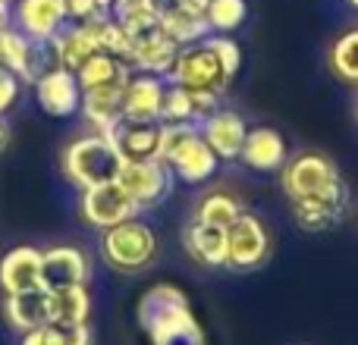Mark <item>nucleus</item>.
<instances>
[{"instance_id":"f257e3e1","label":"nucleus","mask_w":358,"mask_h":345,"mask_svg":"<svg viewBox=\"0 0 358 345\" xmlns=\"http://www.w3.org/2000/svg\"><path fill=\"white\" fill-rule=\"evenodd\" d=\"M138 327L151 345H208L201 323L179 286L155 283L138 298Z\"/></svg>"},{"instance_id":"f03ea898","label":"nucleus","mask_w":358,"mask_h":345,"mask_svg":"<svg viewBox=\"0 0 358 345\" xmlns=\"http://www.w3.org/2000/svg\"><path fill=\"white\" fill-rule=\"evenodd\" d=\"M98 251L110 270L123 273V277H136V273H145L157 260L161 242H157L155 226L136 214L110 229H101Z\"/></svg>"},{"instance_id":"7ed1b4c3","label":"nucleus","mask_w":358,"mask_h":345,"mask_svg":"<svg viewBox=\"0 0 358 345\" xmlns=\"http://www.w3.org/2000/svg\"><path fill=\"white\" fill-rule=\"evenodd\" d=\"M120 167H123V157H120L117 145L92 129L69 138L60 151V176L79 191L88 185L117 179Z\"/></svg>"},{"instance_id":"20e7f679","label":"nucleus","mask_w":358,"mask_h":345,"mask_svg":"<svg viewBox=\"0 0 358 345\" xmlns=\"http://www.w3.org/2000/svg\"><path fill=\"white\" fill-rule=\"evenodd\" d=\"M280 189L289 198V204L308 201V198H324L343 191V182L336 163L321 151H299V154L286 157V163L280 167Z\"/></svg>"},{"instance_id":"39448f33","label":"nucleus","mask_w":358,"mask_h":345,"mask_svg":"<svg viewBox=\"0 0 358 345\" xmlns=\"http://www.w3.org/2000/svg\"><path fill=\"white\" fill-rule=\"evenodd\" d=\"M273 239L271 229L261 216L239 214L236 223L227 226V270L233 273H252L271 260Z\"/></svg>"},{"instance_id":"423d86ee","label":"nucleus","mask_w":358,"mask_h":345,"mask_svg":"<svg viewBox=\"0 0 358 345\" xmlns=\"http://www.w3.org/2000/svg\"><path fill=\"white\" fill-rule=\"evenodd\" d=\"M167 82L179 88H189V91H214V94H223L229 88L227 73L220 69L217 57L210 54L204 41L179 47L173 66L167 73Z\"/></svg>"},{"instance_id":"0eeeda50","label":"nucleus","mask_w":358,"mask_h":345,"mask_svg":"<svg viewBox=\"0 0 358 345\" xmlns=\"http://www.w3.org/2000/svg\"><path fill=\"white\" fill-rule=\"evenodd\" d=\"M136 214H138L136 201L126 195V189L117 179L88 185V189L79 191V216H82V223L92 229H110Z\"/></svg>"},{"instance_id":"6e6552de","label":"nucleus","mask_w":358,"mask_h":345,"mask_svg":"<svg viewBox=\"0 0 358 345\" xmlns=\"http://www.w3.org/2000/svg\"><path fill=\"white\" fill-rule=\"evenodd\" d=\"M117 182L126 189V195L136 201L138 214L151 210L170 195L173 189V172L164 161L148 157V161H123L117 172Z\"/></svg>"},{"instance_id":"1a4fd4ad","label":"nucleus","mask_w":358,"mask_h":345,"mask_svg":"<svg viewBox=\"0 0 358 345\" xmlns=\"http://www.w3.org/2000/svg\"><path fill=\"white\" fill-rule=\"evenodd\" d=\"M31 91H35V101H38L44 117H50V119L79 117L82 85H79L73 69L50 63V66L31 82Z\"/></svg>"},{"instance_id":"9d476101","label":"nucleus","mask_w":358,"mask_h":345,"mask_svg":"<svg viewBox=\"0 0 358 345\" xmlns=\"http://www.w3.org/2000/svg\"><path fill=\"white\" fill-rule=\"evenodd\" d=\"M50 63L54 60H50L48 44L31 41L16 25H3L0 29V66L10 69L13 75H19L22 85H31Z\"/></svg>"},{"instance_id":"9b49d317","label":"nucleus","mask_w":358,"mask_h":345,"mask_svg":"<svg viewBox=\"0 0 358 345\" xmlns=\"http://www.w3.org/2000/svg\"><path fill=\"white\" fill-rule=\"evenodd\" d=\"M164 163H167L170 172H173V179H179V182L201 185V182H208V179H214L217 167H220V157L210 151V145L204 142L201 129L195 126V129L170 151Z\"/></svg>"},{"instance_id":"f8f14e48","label":"nucleus","mask_w":358,"mask_h":345,"mask_svg":"<svg viewBox=\"0 0 358 345\" xmlns=\"http://www.w3.org/2000/svg\"><path fill=\"white\" fill-rule=\"evenodd\" d=\"M41 279L44 289L92 283V258L79 245H48L41 248Z\"/></svg>"},{"instance_id":"ddd939ff","label":"nucleus","mask_w":358,"mask_h":345,"mask_svg":"<svg viewBox=\"0 0 358 345\" xmlns=\"http://www.w3.org/2000/svg\"><path fill=\"white\" fill-rule=\"evenodd\" d=\"M10 25H16L31 41L50 44V38L66 25V13L60 0H13Z\"/></svg>"},{"instance_id":"4468645a","label":"nucleus","mask_w":358,"mask_h":345,"mask_svg":"<svg viewBox=\"0 0 358 345\" xmlns=\"http://www.w3.org/2000/svg\"><path fill=\"white\" fill-rule=\"evenodd\" d=\"M164 91H167V82L161 75L132 69L123 88V119L126 123H161Z\"/></svg>"},{"instance_id":"2eb2a0df","label":"nucleus","mask_w":358,"mask_h":345,"mask_svg":"<svg viewBox=\"0 0 358 345\" xmlns=\"http://www.w3.org/2000/svg\"><path fill=\"white\" fill-rule=\"evenodd\" d=\"M44 289L41 279V248L35 245H13L0 254V295Z\"/></svg>"},{"instance_id":"dca6fc26","label":"nucleus","mask_w":358,"mask_h":345,"mask_svg":"<svg viewBox=\"0 0 358 345\" xmlns=\"http://www.w3.org/2000/svg\"><path fill=\"white\" fill-rule=\"evenodd\" d=\"M198 129H201L204 142L210 145V151H214L220 161H239L242 142H245V135H248V123L236 110L217 107L210 117H204L201 123H198Z\"/></svg>"},{"instance_id":"f3484780","label":"nucleus","mask_w":358,"mask_h":345,"mask_svg":"<svg viewBox=\"0 0 358 345\" xmlns=\"http://www.w3.org/2000/svg\"><path fill=\"white\" fill-rule=\"evenodd\" d=\"M0 317L13 333H29L44 323H50V289H31L16 292V295H3L0 302Z\"/></svg>"},{"instance_id":"a211bd4d","label":"nucleus","mask_w":358,"mask_h":345,"mask_svg":"<svg viewBox=\"0 0 358 345\" xmlns=\"http://www.w3.org/2000/svg\"><path fill=\"white\" fill-rule=\"evenodd\" d=\"M123 85H104V88H92L82 91V107L79 117L85 119V126L92 132L110 135L120 123H123Z\"/></svg>"},{"instance_id":"6ab92c4d","label":"nucleus","mask_w":358,"mask_h":345,"mask_svg":"<svg viewBox=\"0 0 358 345\" xmlns=\"http://www.w3.org/2000/svg\"><path fill=\"white\" fill-rule=\"evenodd\" d=\"M179 54V44L170 41L161 29H148L142 35L132 38V54H129V66L136 73H151V75H161L167 79L170 66H173Z\"/></svg>"},{"instance_id":"aec40b11","label":"nucleus","mask_w":358,"mask_h":345,"mask_svg":"<svg viewBox=\"0 0 358 345\" xmlns=\"http://www.w3.org/2000/svg\"><path fill=\"white\" fill-rule=\"evenodd\" d=\"M182 248L198 267H208V270L227 267V229L220 226H210L192 216L182 229Z\"/></svg>"},{"instance_id":"412c9836","label":"nucleus","mask_w":358,"mask_h":345,"mask_svg":"<svg viewBox=\"0 0 358 345\" xmlns=\"http://www.w3.org/2000/svg\"><path fill=\"white\" fill-rule=\"evenodd\" d=\"M286 157H289V151H286V138L280 135L277 129H271V126L248 129L245 142H242V151H239V161L255 172L280 170L286 163Z\"/></svg>"},{"instance_id":"4be33fe9","label":"nucleus","mask_w":358,"mask_h":345,"mask_svg":"<svg viewBox=\"0 0 358 345\" xmlns=\"http://www.w3.org/2000/svg\"><path fill=\"white\" fill-rule=\"evenodd\" d=\"M48 50H50V60H54L57 66H66L76 73V69L98 50V41H94L88 22H66L54 38H50Z\"/></svg>"},{"instance_id":"5701e85b","label":"nucleus","mask_w":358,"mask_h":345,"mask_svg":"<svg viewBox=\"0 0 358 345\" xmlns=\"http://www.w3.org/2000/svg\"><path fill=\"white\" fill-rule=\"evenodd\" d=\"M349 204V189L334 191V195L324 198H308V201H296L292 204V216L296 223L305 229V233H327L336 223L343 220Z\"/></svg>"},{"instance_id":"b1692460","label":"nucleus","mask_w":358,"mask_h":345,"mask_svg":"<svg viewBox=\"0 0 358 345\" xmlns=\"http://www.w3.org/2000/svg\"><path fill=\"white\" fill-rule=\"evenodd\" d=\"M107 138L117 145L123 161H148V157H157L161 123H126L123 119Z\"/></svg>"},{"instance_id":"393cba45","label":"nucleus","mask_w":358,"mask_h":345,"mask_svg":"<svg viewBox=\"0 0 358 345\" xmlns=\"http://www.w3.org/2000/svg\"><path fill=\"white\" fill-rule=\"evenodd\" d=\"M88 321H92V289L88 286L50 289V323H57L63 330H73Z\"/></svg>"},{"instance_id":"a878e982","label":"nucleus","mask_w":358,"mask_h":345,"mask_svg":"<svg viewBox=\"0 0 358 345\" xmlns=\"http://www.w3.org/2000/svg\"><path fill=\"white\" fill-rule=\"evenodd\" d=\"M132 66L123 57H113L107 50H94L79 69H76V79H79L82 91H92V88H104V85H123L129 82Z\"/></svg>"},{"instance_id":"bb28decb","label":"nucleus","mask_w":358,"mask_h":345,"mask_svg":"<svg viewBox=\"0 0 358 345\" xmlns=\"http://www.w3.org/2000/svg\"><path fill=\"white\" fill-rule=\"evenodd\" d=\"M239 214H245V204H242V198L229 189L204 191V195L195 201V210H192L195 220L210 223V226H220V229H227L229 223H236Z\"/></svg>"},{"instance_id":"cd10ccee","label":"nucleus","mask_w":358,"mask_h":345,"mask_svg":"<svg viewBox=\"0 0 358 345\" xmlns=\"http://www.w3.org/2000/svg\"><path fill=\"white\" fill-rule=\"evenodd\" d=\"M157 29H161L170 41H176L179 47H185V44H198V41H204V38L210 35L208 19L195 16V13H189V10H179V6L170 3V0L164 3V13H161Z\"/></svg>"},{"instance_id":"c85d7f7f","label":"nucleus","mask_w":358,"mask_h":345,"mask_svg":"<svg viewBox=\"0 0 358 345\" xmlns=\"http://www.w3.org/2000/svg\"><path fill=\"white\" fill-rule=\"evenodd\" d=\"M164 3L167 0H110V16L136 38L148 29H157Z\"/></svg>"},{"instance_id":"c756f323","label":"nucleus","mask_w":358,"mask_h":345,"mask_svg":"<svg viewBox=\"0 0 358 345\" xmlns=\"http://www.w3.org/2000/svg\"><path fill=\"white\" fill-rule=\"evenodd\" d=\"M327 66L340 82L358 88V25L346 29L343 35H336V41L330 44Z\"/></svg>"},{"instance_id":"7c9ffc66","label":"nucleus","mask_w":358,"mask_h":345,"mask_svg":"<svg viewBox=\"0 0 358 345\" xmlns=\"http://www.w3.org/2000/svg\"><path fill=\"white\" fill-rule=\"evenodd\" d=\"M245 16H248V3H245V0H210L208 13H204L208 29L210 31H220V35L236 31L242 22H245Z\"/></svg>"},{"instance_id":"2f4dec72","label":"nucleus","mask_w":358,"mask_h":345,"mask_svg":"<svg viewBox=\"0 0 358 345\" xmlns=\"http://www.w3.org/2000/svg\"><path fill=\"white\" fill-rule=\"evenodd\" d=\"M204 44H208V50L217 57L220 69L227 73V79L233 82V79H236V73H239V66H242V47L236 44V38H229V35H220V31H214V35L204 38Z\"/></svg>"},{"instance_id":"473e14b6","label":"nucleus","mask_w":358,"mask_h":345,"mask_svg":"<svg viewBox=\"0 0 358 345\" xmlns=\"http://www.w3.org/2000/svg\"><path fill=\"white\" fill-rule=\"evenodd\" d=\"M66 22H92V19L110 13V0H60Z\"/></svg>"},{"instance_id":"72a5a7b5","label":"nucleus","mask_w":358,"mask_h":345,"mask_svg":"<svg viewBox=\"0 0 358 345\" xmlns=\"http://www.w3.org/2000/svg\"><path fill=\"white\" fill-rule=\"evenodd\" d=\"M19 94H22V79L0 66V117H6V113L16 107Z\"/></svg>"},{"instance_id":"f704fd0d","label":"nucleus","mask_w":358,"mask_h":345,"mask_svg":"<svg viewBox=\"0 0 358 345\" xmlns=\"http://www.w3.org/2000/svg\"><path fill=\"white\" fill-rule=\"evenodd\" d=\"M19 345H66V330L57 323H44V327L19 336Z\"/></svg>"},{"instance_id":"c9c22d12","label":"nucleus","mask_w":358,"mask_h":345,"mask_svg":"<svg viewBox=\"0 0 358 345\" xmlns=\"http://www.w3.org/2000/svg\"><path fill=\"white\" fill-rule=\"evenodd\" d=\"M66 345H94V330H92V323H82V327L66 330Z\"/></svg>"},{"instance_id":"e433bc0d","label":"nucleus","mask_w":358,"mask_h":345,"mask_svg":"<svg viewBox=\"0 0 358 345\" xmlns=\"http://www.w3.org/2000/svg\"><path fill=\"white\" fill-rule=\"evenodd\" d=\"M170 3H176L179 10L195 13V16H204V13H208V3H210V0H170Z\"/></svg>"},{"instance_id":"4c0bfd02","label":"nucleus","mask_w":358,"mask_h":345,"mask_svg":"<svg viewBox=\"0 0 358 345\" xmlns=\"http://www.w3.org/2000/svg\"><path fill=\"white\" fill-rule=\"evenodd\" d=\"M6 142H10V126H6V119L0 117V151L6 148Z\"/></svg>"},{"instance_id":"58836bf2","label":"nucleus","mask_w":358,"mask_h":345,"mask_svg":"<svg viewBox=\"0 0 358 345\" xmlns=\"http://www.w3.org/2000/svg\"><path fill=\"white\" fill-rule=\"evenodd\" d=\"M349 3H352V6H355V10H358V0H349Z\"/></svg>"},{"instance_id":"ea45409f","label":"nucleus","mask_w":358,"mask_h":345,"mask_svg":"<svg viewBox=\"0 0 358 345\" xmlns=\"http://www.w3.org/2000/svg\"><path fill=\"white\" fill-rule=\"evenodd\" d=\"M355 117H358V107H355Z\"/></svg>"},{"instance_id":"a19ab883","label":"nucleus","mask_w":358,"mask_h":345,"mask_svg":"<svg viewBox=\"0 0 358 345\" xmlns=\"http://www.w3.org/2000/svg\"><path fill=\"white\" fill-rule=\"evenodd\" d=\"M6 3H13V0H6Z\"/></svg>"}]
</instances>
